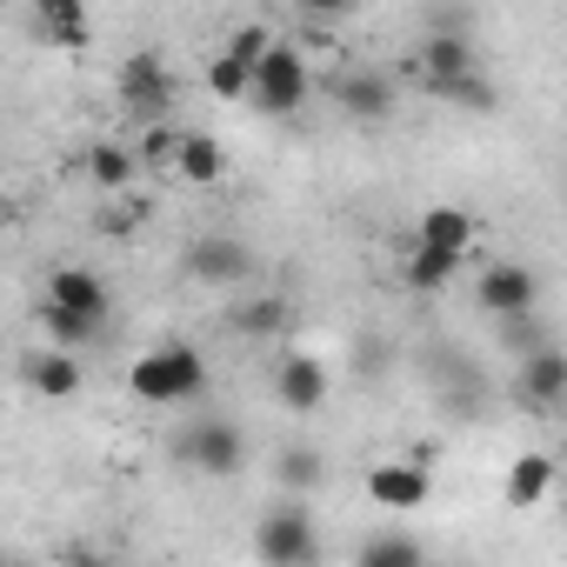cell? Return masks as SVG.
Wrapping results in <instances>:
<instances>
[{
    "label": "cell",
    "instance_id": "18",
    "mask_svg": "<svg viewBox=\"0 0 567 567\" xmlns=\"http://www.w3.org/2000/svg\"><path fill=\"white\" fill-rule=\"evenodd\" d=\"M454 274H461V254H441V247L408 240V254H401V280H408L414 295H441Z\"/></svg>",
    "mask_w": 567,
    "mask_h": 567
},
{
    "label": "cell",
    "instance_id": "14",
    "mask_svg": "<svg viewBox=\"0 0 567 567\" xmlns=\"http://www.w3.org/2000/svg\"><path fill=\"white\" fill-rule=\"evenodd\" d=\"M220 174H227V154H220L214 134H181V141H174L167 181H181V187H214Z\"/></svg>",
    "mask_w": 567,
    "mask_h": 567
},
{
    "label": "cell",
    "instance_id": "10",
    "mask_svg": "<svg viewBox=\"0 0 567 567\" xmlns=\"http://www.w3.org/2000/svg\"><path fill=\"white\" fill-rule=\"evenodd\" d=\"M408 74L421 81V94H434L441 81L474 74V48H467V34H427V41H421V54L408 61Z\"/></svg>",
    "mask_w": 567,
    "mask_h": 567
},
{
    "label": "cell",
    "instance_id": "15",
    "mask_svg": "<svg viewBox=\"0 0 567 567\" xmlns=\"http://www.w3.org/2000/svg\"><path fill=\"white\" fill-rule=\"evenodd\" d=\"M520 394H527V408L554 414V408H560V394H567V354L540 341V348L520 361Z\"/></svg>",
    "mask_w": 567,
    "mask_h": 567
},
{
    "label": "cell",
    "instance_id": "13",
    "mask_svg": "<svg viewBox=\"0 0 567 567\" xmlns=\"http://www.w3.org/2000/svg\"><path fill=\"white\" fill-rule=\"evenodd\" d=\"M414 240L421 247H441V254H474V240H481V227H474V214L467 207H421V220H414Z\"/></svg>",
    "mask_w": 567,
    "mask_h": 567
},
{
    "label": "cell",
    "instance_id": "12",
    "mask_svg": "<svg viewBox=\"0 0 567 567\" xmlns=\"http://www.w3.org/2000/svg\"><path fill=\"white\" fill-rule=\"evenodd\" d=\"M21 381H28L41 401H74V394H81V361H74V348H34V354L21 361Z\"/></svg>",
    "mask_w": 567,
    "mask_h": 567
},
{
    "label": "cell",
    "instance_id": "1",
    "mask_svg": "<svg viewBox=\"0 0 567 567\" xmlns=\"http://www.w3.org/2000/svg\"><path fill=\"white\" fill-rule=\"evenodd\" d=\"M308 94H315V68H308V54L288 48V41H267V54L247 68V101H254L260 114H274V121H288V114L308 107Z\"/></svg>",
    "mask_w": 567,
    "mask_h": 567
},
{
    "label": "cell",
    "instance_id": "27",
    "mask_svg": "<svg viewBox=\"0 0 567 567\" xmlns=\"http://www.w3.org/2000/svg\"><path fill=\"white\" fill-rule=\"evenodd\" d=\"M280 321H288V308H280V301H254V308L234 315V328H247V334H274Z\"/></svg>",
    "mask_w": 567,
    "mask_h": 567
},
{
    "label": "cell",
    "instance_id": "4",
    "mask_svg": "<svg viewBox=\"0 0 567 567\" xmlns=\"http://www.w3.org/2000/svg\"><path fill=\"white\" fill-rule=\"evenodd\" d=\"M474 301H481L494 321L534 315V301H540V274H534V267H520V260H494V267L474 280Z\"/></svg>",
    "mask_w": 567,
    "mask_h": 567
},
{
    "label": "cell",
    "instance_id": "22",
    "mask_svg": "<svg viewBox=\"0 0 567 567\" xmlns=\"http://www.w3.org/2000/svg\"><path fill=\"white\" fill-rule=\"evenodd\" d=\"M174 141H181V127H167V121L154 114V121H141V147H134V161H141L147 174H161V181H167V161H174Z\"/></svg>",
    "mask_w": 567,
    "mask_h": 567
},
{
    "label": "cell",
    "instance_id": "9",
    "mask_svg": "<svg viewBox=\"0 0 567 567\" xmlns=\"http://www.w3.org/2000/svg\"><path fill=\"white\" fill-rule=\"evenodd\" d=\"M187 274H194V280H207V288H240V280L254 274V254H247V240L207 234V240H194V247H187Z\"/></svg>",
    "mask_w": 567,
    "mask_h": 567
},
{
    "label": "cell",
    "instance_id": "25",
    "mask_svg": "<svg viewBox=\"0 0 567 567\" xmlns=\"http://www.w3.org/2000/svg\"><path fill=\"white\" fill-rule=\"evenodd\" d=\"M207 94H214V101H247V68H240L227 48L207 61Z\"/></svg>",
    "mask_w": 567,
    "mask_h": 567
},
{
    "label": "cell",
    "instance_id": "6",
    "mask_svg": "<svg viewBox=\"0 0 567 567\" xmlns=\"http://www.w3.org/2000/svg\"><path fill=\"white\" fill-rule=\"evenodd\" d=\"M361 494L381 507V514H421L427 507V467L421 461H374L361 474Z\"/></svg>",
    "mask_w": 567,
    "mask_h": 567
},
{
    "label": "cell",
    "instance_id": "5",
    "mask_svg": "<svg viewBox=\"0 0 567 567\" xmlns=\"http://www.w3.org/2000/svg\"><path fill=\"white\" fill-rule=\"evenodd\" d=\"M114 87H121V107H127L134 121H154V114H167V101H174V74H167L161 54H127L121 74H114Z\"/></svg>",
    "mask_w": 567,
    "mask_h": 567
},
{
    "label": "cell",
    "instance_id": "23",
    "mask_svg": "<svg viewBox=\"0 0 567 567\" xmlns=\"http://www.w3.org/2000/svg\"><path fill=\"white\" fill-rule=\"evenodd\" d=\"M274 474H280V487H288V494H315L321 487V454L315 447H288Z\"/></svg>",
    "mask_w": 567,
    "mask_h": 567
},
{
    "label": "cell",
    "instance_id": "28",
    "mask_svg": "<svg viewBox=\"0 0 567 567\" xmlns=\"http://www.w3.org/2000/svg\"><path fill=\"white\" fill-rule=\"evenodd\" d=\"M301 8H308V14H315V21H341V14H348V8H354V0H301Z\"/></svg>",
    "mask_w": 567,
    "mask_h": 567
},
{
    "label": "cell",
    "instance_id": "16",
    "mask_svg": "<svg viewBox=\"0 0 567 567\" xmlns=\"http://www.w3.org/2000/svg\"><path fill=\"white\" fill-rule=\"evenodd\" d=\"M334 101H341L354 121H388V114H394V81L374 74V68H354V74L334 81Z\"/></svg>",
    "mask_w": 567,
    "mask_h": 567
},
{
    "label": "cell",
    "instance_id": "2",
    "mask_svg": "<svg viewBox=\"0 0 567 567\" xmlns=\"http://www.w3.org/2000/svg\"><path fill=\"white\" fill-rule=\"evenodd\" d=\"M127 388H134V401H147V408H181V401H194V394L207 388V361H200L194 348H181V341H161V348H147V354L127 368Z\"/></svg>",
    "mask_w": 567,
    "mask_h": 567
},
{
    "label": "cell",
    "instance_id": "3",
    "mask_svg": "<svg viewBox=\"0 0 567 567\" xmlns=\"http://www.w3.org/2000/svg\"><path fill=\"white\" fill-rule=\"evenodd\" d=\"M254 554H260L267 567H308V560H321V534H315L308 501L267 507V514L254 520Z\"/></svg>",
    "mask_w": 567,
    "mask_h": 567
},
{
    "label": "cell",
    "instance_id": "8",
    "mask_svg": "<svg viewBox=\"0 0 567 567\" xmlns=\"http://www.w3.org/2000/svg\"><path fill=\"white\" fill-rule=\"evenodd\" d=\"M181 461L220 481V474H234V467L247 461V441H240L234 421H194V427L181 434Z\"/></svg>",
    "mask_w": 567,
    "mask_h": 567
},
{
    "label": "cell",
    "instance_id": "19",
    "mask_svg": "<svg viewBox=\"0 0 567 567\" xmlns=\"http://www.w3.org/2000/svg\"><path fill=\"white\" fill-rule=\"evenodd\" d=\"M81 167H87V187H94V194H121V187H134V174H141L134 147H121V141H94Z\"/></svg>",
    "mask_w": 567,
    "mask_h": 567
},
{
    "label": "cell",
    "instance_id": "21",
    "mask_svg": "<svg viewBox=\"0 0 567 567\" xmlns=\"http://www.w3.org/2000/svg\"><path fill=\"white\" fill-rule=\"evenodd\" d=\"M34 328H41V334H48L54 348H87V341L101 334L94 321H81V315H61L54 301H34Z\"/></svg>",
    "mask_w": 567,
    "mask_h": 567
},
{
    "label": "cell",
    "instance_id": "29",
    "mask_svg": "<svg viewBox=\"0 0 567 567\" xmlns=\"http://www.w3.org/2000/svg\"><path fill=\"white\" fill-rule=\"evenodd\" d=\"M0 234H8V214H0Z\"/></svg>",
    "mask_w": 567,
    "mask_h": 567
},
{
    "label": "cell",
    "instance_id": "17",
    "mask_svg": "<svg viewBox=\"0 0 567 567\" xmlns=\"http://www.w3.org/2000/svg\"><path fill=\"white\" fill-rule=\"evenodd\" d=\"M34 34L48 48H81L87 41V0H34Z\"/></svg>",
    "mask_w": 567,
    "mask_h": 567
},
{
    "label": "cell",
    "instance_id": "26",
    "mask_svg": "<svg viewBox=\"0 0 567 567\" xmlns=\"http://www.w3.org/2000/svg\"><path fill=\"white\" fill-rule=\"evenodd\" d=\"M267 41H274V34H267L260 21H247V28H234V34H227V54H234L240 68H254V61L267 54Z\"/></svg>",
    "mask_w": 567,
    "mask_h": 567
},
{
    "label": "cell",
    "instance_id": "7",
    "mask_svg": "<svg viewBox=\"0 0 567 567\" xmlns=\"http://www.w3.org/2000/svg\"><path fill=\"white\" fill-rule=\"evenodd\" d=\"M41 301H54L61 315H81L94 328H107V315H114V295H107V280L94 267H54L48 288H41Z\"/></svg>",
    "mask_w": 567,
    "mask_h": 567
},
{
    "label": "cell",
    "instance_id": "11",
    "mask_svg": "<svg viewBox=\"0 0 567 567\" xmlns=\"http://www.w3.org/2000/svg\"><path fill=\"white\" fill-rule=\"evenodd\" d=\"M328 368L315 361V354H288L274 368V394H280V408H295V414H315V408H328Z\"/></svg>",
    "mask_w": 567,
    "mask_h": 567
},
{
    "label": "cell",
    "instance_id": "24",
    "mask_svg": "<svg viewBox=\"0 0 567 567\" xmlns=\"http://www.w3.org/2000/svg\"><path fill=\"white\" fill-rule=\"evenodd\" d=\"M421 560V540L414 534H381L361 547V567H414Z\"/></svg>",
    "mask_w": 567,
    "mask_h": 567
},
{
    "label": "cell",
    "instance_id": "20",
    "mask_svg": "<svg viewBox=\"0 0 567 567\" xmlns=\"http://www.w3.org/2000/svg\"><path fill=\"white\" fill-rule=\"evenodd\" d=\"M547 487H554V454H520L514 474H507V507H514V514H520V507H540Z\"/></svg>",
    "mask_w": 567,
    "mask_h": 567
}]
</instances>
